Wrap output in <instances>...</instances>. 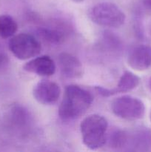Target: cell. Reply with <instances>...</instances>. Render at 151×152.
<instances>
[{"label":"cell","mask_w":151,"mask_h":152,"mask_svg":"<svg viewBox=\"0 0 151 152\" xmlns=\"http://www.w3.org/2000/svg\"><path fill=\"white\" fill-rule=\"evenodd\" d=\"M93 101V95L87 90L76 85L68 86L59 105V117L63 120L78 118L90 108Z\"/></svg>","instance_id":"6da1fadb"},{"label":"cell","mask_w":151,"mask_h":152,"mask_svg":"<svg viewBox=\"0 0 151 152\" xmlns=\"http://www.w3.org/2000/svg\"><path fill=\"white\" fill-rule=\"evenodd\" d=\"M108 123L99 114H91L84 119L80 125V132L84 145L91 150L104 146L107 140Z\"/></svg>","instance_id":"7a4b0ae2"},{"label":"cell","mask_w":151,"mask_h":152,"mask_svg":"<svg viewBox=\"0 0 151 152\" xmlns=\"http://www.w3.org/2000/svg\"><path fill=\"white\" fill-rule=\"evenodd\" d=\"M88 16L95 24L106 28H119L126 19L124 13L116 4L107 1L93 6Z\"/></svg>","instance_id":"3957f363"},{"label":"cell","mask_w":151,"mask_h":152,"mask_svg":"<svg viewBox=\"0 0 151 152\" xmlns=\"http://www.w3.org/2000/svg\"><path fill=\"white\" fill-rule=\"evenodd\" d=\"M111 109L115 116L126 120L142 119L145 113L144 102L139 98L129 95L118 96L113 99Z\"/></svg>","instance_id":"277c9868"},{"label":"cell","mask_w":151,"mask_h":152,"mask_svg":"<svg viewBox=\"0 0 151 152\" xmlns=\"http://www.w3.org/2000/svg\"><path fill=\"white\" fill-rule=\"evenodd\" d=\"M8 47L13 56L20 60L36 57L41 50L39 42L33 36L28 34H19L12 37Z\"/></svg>","instance_id":"5b68a950"},{"label":"cell","mask_w":151,"mask_h":152,"mask_svg":"<svg viewBox=\"0 0 151 152\" xmlns=\"http://www.w3.org/2000/svg\"><path fill=\"white\" fill-rule=\"evenodd\" d=\"M34 98L42 105H50L59 99L61 88L57 83L50 80H42L35 86L33 91Z\"/></svg>","instance_id":"8992f818"},{"label":"cell","mask_w":151,"mask_h":152,"mask_svg":"<svg viewBox=\"0 0 151 152\" xmlns=\"http://www.w3.org/2000/svg\"><path fill=\"white\" fill-rule=\"evenodd\" d=\"M140 83V78L133 73L129 71H124V74L121 75L118 85L116 87L113 89L105 88L101 86H97L95 88L99 95L104 97L113 96V95L118 94L127 93L136 88Z\"/></svg>","instance_id":"52a82bcc"},{"label":"cell","mask_w":151,"mask_h":152,"mask_svg":"<svg viewBox=\"0 0 151 152\" xmlns=\"http://www.w3.org/2000/svg\"><path fill=\"white\" fill-rule=\"evenodd\" d=\"M23 69L27 72L41 77H50L56 72V66L51 57L43 55L32 58L24 65Z\"/></svg>","instance_id":"ba28073f"},{"label":"cell","mask_w":151,"mask_h":152,"mask_svg":"<svg viewBox=\"0 0 151 152\" xmlns=\"http://www.w3.org/2000/svg\"><path fill=\"white\" fill-rule=\"evenodd\" d=\"M127 63L135 71L148 69L151 66V46L141 45L135 47L129 53Z\"/></svg>","instance_id":"9c48e42d"},{"label":"cell","mask_w":151,"mask_h":152,"mask_svg":"<svg viewBox=\"0 0 151 152\" xmlns=\"http://www.w3.org/2000/svg\"><path fill=\"white\" fill-rule=\"evenodd\" d=\"M58 65L61 74L70 79L80 78L83 75V67L76 56L68 53H62L58 56Z\"/></svg>","instance_id":"30bf717a"},{"label":"cell","mask_w":151,"mask_h":152,"mask_svg":"<svg viewBox=\"0 0 151 152\" xmlns=\"http://www.w3.org/2000/svg\"><path fill=\"white\" fill-rule=\"evenodd\" d=\"M18 30V25L9 15H0V37L8 39L13 37Z\"/></svg>","instance_id":"8fae6325"},{"label":"cell","mask_w":151,"mask_h":152,"mask_svg":"<svg viewBox=\"0 0 151 152\" xmlns=\"http://www.w3.org/2000/svg\"><path fill=\"white\" fill-rule=\"evenodd\" d=\"M38 34L45 41L53 44H59L64 39V36L59 31L49 28H40Z\"/></svg>","instance_id":"7c38bea8"},{"label":"cell","mask_w":151,"mask_h":152,"mask_svg":"<svg viewBox=\"0 0 151 152\" xmlns=\"http://www.w3.org/2000/svg\"><path fill=\"white\" fill-rule=\"evenodd\" d=\"M9 63V59L5 54L0 53V69L5 68Z\"/></svg>","instance_id":"4fadbf2b"},{"label":"cell","mask_w":151,"mask_h":152,"mask_svg":"<svg viewBox=\"0 0 151 152\" xmlns=\"http://www.w3.org/2000/svg\"><path fill=\"white\" fill-rule=\"evenodd\" d=\"M142 3L146 8L151 10V0H142Z\"/></svg>","instance_id":"5bb4252c"},{"label":"cell","mask_w":151,"mask_h":152,"mask_svg":"<svg viewBox=\"0 0 151 152\" xmlns=\"http://www.w3.org/2000/svg\"><path fill=\"white\" fill-rule=\"evenodd\" d=\"M72 1H73L74 2H76V3H80L81 2V1H83L84 0H72Z\"/></svg>","instance_id":"9a60e30c"},{"label":"cell","mask_w":151,"mask_h":152,"mask_svg":"<svg viewBox=\"0 0 151 152\" xmlns=\"http://www.w3.org/2000/svg\"><path fill=\"white\" fill-rule=\"evenodd\" d=\"M149 34H150V37H151V22H150V25H149Z\"/></svg>","instance_id":"2e32d148"},{"label":"cell","mask_w":151,"mask_h":152,"mask_svg":"<svg viewBox=\"0 0 151 152\" xmlns=\"http://www.w3.org/2000/svg\"><path fill=\"white\" fill-rule=\"evenodd\" d=\"M150 120H151V113H150Z\"/></svg>","instance_id":"e0dca14e"}]
</instances>
